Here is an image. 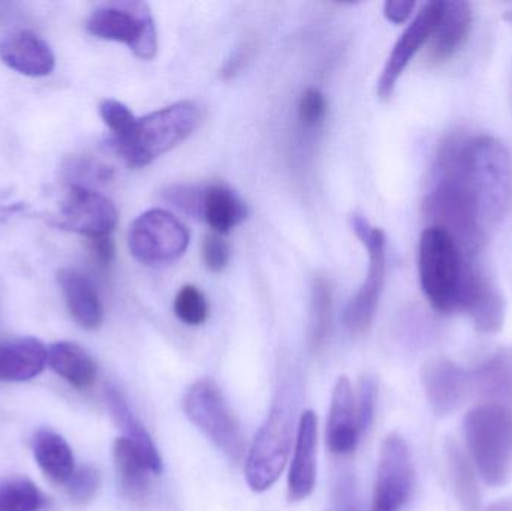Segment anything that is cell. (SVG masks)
<instances>
[{"label":"cell","mask_w":512,"mask_h":511,"mask_svg":"<svg viewBox=\"0 0 512 511\" xmlns=\"http://www.w3.org/2000/svg\"><path fill=\"white\" fill-rule=\"evenodd\" d=\"M33 458L39 470L57 485H66L75 471L74 453L65 438L50 429H41L33 437Z\"/></svg>","instance_id":"24"},{"label":"cell","mask_w":512,"mask_h":511,"mask_svg":"<svg viewBox=\"0 0 512 511\" xmlns=\"http://www.w3.org/2000/svg\"><path fill=\"white\" fill-rule=\"evenodd\" d=\"M439 152L450 159L465 185L484 230L498 225L512 203V158L498 138L450 137Z\"/></svg>","instance_id":"1"},{"label":"cell","mask_w":512,"mask_h":511,"mask_svg":"<svg viewBox=\"0 0 512 511\" xmlns=\"http://www.w3.org/2000/svg\"><path fill=\"white\" fill-rule=\"evenodd\" d=\"M468 258L453 237L441 228L427 227L418 245L421 290L435 311H460Z\"/></svg>","instance_id":"3"},{"label":"cell","mask_w":512,"mask_h":511,"mask_svg":"<svg viewBox=\"0 0 512 511\" xmlns=\"http://www.w3.org/2000/svg\"><path fill=\"white\" fill-rule=\"evenodd\" d=\"M200 122L201 111L195 102H176L140 117L129 140L114 149L129 167H146L191 137Z\"/></svg>","instance_id":"5"},{"label":"cell","mask_w":512,"mask_h":511,"mask_svg":"<svg viewBox=\"0 0 512 511\" xmlns=\"http://www.w3.org/2000/svg\"><path fill=\"white\" fill-rule=\"evenodd\" d=\"M505 18H507V20L512 24V12H510V14H508Z\"/></svg>","instance_id":"42"},{"label":"cell","mask_w":512,"mask_h":511,"mask_svg":"<svg viewBox=\"0 0 512 511\" xmlns=\"http://www.w3.org/2000/svg\"><path fill=\"white\" fill-rule=\"evenodd\" d=\"M189 231L173 213L162 209L144 212L129 228L132 257L146 266H164L179 260L189 246Z\"/></svg>","instance_id":"8"},{"label":"cell","mask_w":512,"mask_h":511,"mask_svg":"<svg viewBox=\"0 0 512 511\" xmlns=\"http://www.w3.org/2000/svg\"><path fill=\"white\" fill-rule=\"evenodd\" d=\"M86 27L96 38L128 45L140 59H153L158 51L155 20L144 2L104 3L90 14Z\"/></svg>","instance_id":"7"},{"label":"cell","mask_w":512,"mask_h":511,"mask_svg":"<svg viewBox=\"0 0 512 511\" xmlns=\"http://www.w3.org/2000/svg\"><path fill=\"white\" fill-rule=\"evenodd\" d=\"M472 392L489 404L512 402V351H501L471 371Z\"/></svg>","instance_id":"23"},{"label":"cell","mask_w":512,"mask_h":511,"mask_svg":"<svg viewBox=\"0 0 512 511\" xmlns=\"http://www.w3.org/2000/svg\"><path fill=\"white\" fill-rule=\"evenodd\" d=\"M44 495L27 479H9L0 483V511H39Z\"/></svg>","instance_id":"29"},{"label":"cell","mask_w":512,"mask_h":511,"mask_svg":"<svg viewBox=\"0 0 512 511\" xmlns=\"http://www.w3.org/2000/svg\"><path fill=\"white\" fill-rule=\"evenodd\" d=\"M231 248L221 234H210L204 239L203 260L207 269L212 272H222L230 263Z\"/></svg>","instance_id":"37"},{"label":"cell","mask_w":512,"mask_h":511,"mask_svg":"<svg viewBox=\"0 0 512 511\" xmlns=\"http://www.w3.org/2000/svg\"><path fill=\"white\" fill-rule=\"evenodd\" d=\"M48 348L36 338H18L0 342V381L24 383L44 372Z\"/></svg>","instance_id":"20"},{"label":"cell","mask_w":512,"mask_h":511,"mask_svg":"<svg viewBox=\"0 0 512 511\" xmlns=\"http://www.w3.org/2000/svg\"><path fill=\"white\" fill-rule=\"evenodd\" d=\"M174 312L182 323L201 326L209 318V303L195 285H185L174 300Z\"/></svg>","instance_id":"31"},{"label":"cell","mask_w":512,"mask_h":511,"mask_svg":"<svg viewBox=\"0 0 512 511\" xmlns=\"http://www.w3.org/2000/svg\"><path fill=\"white\" fill-rule=\"evenodd\" d=\"M204 191L198 186L176 185L165 191V198L182 212L203 218Z\"/></svg>","instance_id":"35"},{"label":"cell","mask_w":512,"mask_h":511,"mask_svg":"<svg viewBox=\"0 0 512 511\" xmlns=\"http://www.w3.org/2000/svg\"><path fill=\"white\" fill-rule=\"evenodd\" d=\"M90 240V251L95 255L96 261L102 267H108L113 263L116 257V246H114L111 236L98 237V239Z\"/></svg>","instance_id":"39"},{"label":"cell","mask_w":512,"mask_h":511,"mask_svg":"<svg viewBox=\"0 0 512 511\" xmlns=\"http://www.w3.org/2000/svg\"><path fill=\"white\" fill-rule=\"evenodd\" d=\"M448 473L457 503L463 511H477L481 504V491L474 467L468 456L454 441L445 443Z\"/></svg>","instance_id":"27"},{"label":"cell","mask_w":512,"mask_h":511,"mask_svg":"<svg viewBox=\"0 0 512 511\" xmlns=\"http://www.w3.org/2000/svg\"><path fill=\"white\" fill-rule=\"evenodd\" d=\"M471 29L472 9L468 2H442L438 24L427 42L430 62L442 63L453 57L465 45Z\"/></svg>","instance_id":"17"},{"label":"cell","mask_w":512,"mask_h":511,"mask_svg":"<svg viewBox=\"0 0 512 511\" xmlns=\"http://www.w3.org/2000/svg\"><path fill=\"white\" fill-rule=\"evenodd\" d=\"M101 486V476L96 468L86 467L75 468L71 479L66 483V492L75 503L84 504L92 500Z\"/></svg>","instance_id":"33"},{"label":"cell","mask_w":512,"mask_h":511,"mask_svg":"<svg viewBox=\"0 0 512 511\" xmlns=\"http://www.w3.org/2000/svg\"><path fill=\"white\" fill-rule=\"evenodd\" d=\"M99 114L113 134V146L126 143L137 126L138 119L131 110L116 99H105L99 105Z\"/></svg>","instance_id":"30"},{"label":"cell","mask_w":512,"mask_h":511,"mask_svg":"<svg viewBox=\"0 0 512 511\" xmlns=\"http://www.w3.org/2000/svg\"><path fill=\"white\" fill-rule=\"evenodd\" d=\"M417 3L411 0H390L384 5V15L394 24H402L409 20Z\"/></svg>","instance_id":"38"},{"label":"cell","mask_w":512,"mask_h":511,"mask_svg":"<svg viewBox=\"0 0 512 511\" xmlns=\"http://www.w3.org/2000/svg\"><path fill=\"white\" fill-rule=\"evenodd\" d=\"M107 404L114 422L123 432V438H126L138 450L141 458L149 467L150 473H161L162 458L159 455L158 447L153 443L152 437L144 428L143 423L134 416L122 393L117 392L116 389H108Z\"/></svg>","instance_id":"22"},{"label":"cell","mask_w":512,"mask_h":511,"mask_svg":"<svg viewBox=\"0 0 512 511\" xmlns=\"http://www.w3.org/2000/svg\"><path fill=\"white\" fill-rule=\"evenodd\" d=\"M361 434L355 417V396L348 377L342 375L334 384L330 416L327 425V444L334 455L354 452Z\"/></svg>","instance_id":"18"},{"label":"cell","mask_w":512,"mask_h":511,"mask_svg":"<svg viewBox=\"0 0 512 511\" xmlns=\"http://www.w3.org/2000/svg\"><path fill=\"white\" fill-rule=\"evenodd\" d=\"M442 0L427 2L418 12L417 17L406 27L399 41L391 51L390 57L382 69L381 78L378 81V95L381 99H388L396 89L397 81L402 77L403 71L409 65L415 54L423 45L429 42L439 15H441Z\"/></svg>","instance_id":"12"},{"label":"cell","mask_w":512,"mask_h":511,"mask_svg":"<svg viewBox=\"0 0 512 511\" xmlns=\"http://www.w3.org/2000/svg\"><path fill=\"white\" fill-rule=\"evenodd\" d=\"M48 366L78 390L95 384L98 366L89 353L74 342H56L48 348Z\"/></svg>","instance_id":"21"},{"label":"cell","mask_w":512,"mask_h":511,"mask_svg":"<svg viewBox=\"0 0 512 511\" xmlns=\"http://www.w3.org/2000/svg\"><path fill=\"white\" fill-rule=\"evenodd\" d=\"M57 284L62 290L69 315L78 326L86 330L101 327L104 308L92 279L75 269H60Z\"/></svg>","instance_id":"19"},{"label":"cell","mask_w":512,"mask_h":511,"mask_svg":"<svg viewBox=\"0 0 512 511\" xmlns=\"http://www.w3.org/2000/svg\"><path fill=\"white\" fill-rule=\"evenodd\" d=\"M331 312H333V296L327 279L318 278L312 288V326H310V348L315 353L327 344L331 330Z\"/></svg>","instance_id":"28"},{"label":"cell","mask_w":512,"mask_h":511,"mask_svg":"<svg viewBox=\"0 0 512 511\" xmlns=\"http://www.w3.org/2000/svg\"><path fill=\"white\" fill-rule=\"evenodd\" d=\"M415 471L408 444L399 434L385 437L379 453L370 511H400L411 498Z\"/></svg>","instance_id":"10"},{"label":"cell","mask_w":512,"mask_h":511,"mask_svg":"<svg viewBox=\"0 0 512 511\" xmlns=\"http://www.w3.org/2000/svg\"><path fill=\"white\" fill-rule=\"evenodd\" d=\"M352 230L369 251V270L366 282L349 302L345 312V324L349 332L363 333L369 329L378 309L379 299L384 290L385 269H387V236L381 228L373 227L363 216L354 215Z\"/></svg>","instance_id":"9"},{"label":"cell","mask_w":512,"mask_h":511,"mask_svg":"<svg viewBox=\"0 0 512 511\" xmlns=\"http://www.w3.org/2000/svg\"><path fill=\"white\" fill-rule=\"evenodd\" d=\"M0 60L26 77H48L56 68L50 45L30 30H20L0 41Z\"/></svg>","instance_id":"16"},{"label":"cell","mask_w":512,"mask_h":511,"mask_svg":"<svg viewBox=\"0 0 512 511\" xmlns=\"http://www.w3.org/2000/svg\"><path fill=\"white\" fill-rule=\"evenodd\" d=\"M376 399H378V386L375 378L361 377L358 383L357 396H355V417L360 434H366L375 419Z\"/></svg>","instance_id":"32"},{"label":"cell","mask_w":512,"mask_h":511,"mask_svg":"<svg viewBox=\"0 0 512 511\" xmlns=\"http://www.w3.org/2000/svg\"><path fill=\"white\" fill-rule=\"evenodd\" d=\"M119 222V210L110 198L84 185L69 186L57 225L87 239L110 236Z\"/></svg>","instance_id":"11"},{"label":"cell","mask_w":512,"mask_h":511,"mask_svg":"<svg viewBox=\"0 0 512 511\" xmlns=\"http://www.w3.org/2000/svg\"><path fill=\"white\" fill-rule=\"evenodd\" d=\"M421 384L430 407L438 416H448L474 395L471 371L447 357H433L424 363Z\"/></svg>","instance_id":"13"},{"label":"cell","mask_w":512,"mask_h":511,"mask_svg":"<svg viewBox=\"0 0 512 511\" xmlns=\"http://www.w3.org/2000/svg\"><path fill=\"white\" fill-rule=\"evenodd\" d=\"M246 215V204L228 186L213 185L204 191L203 218L216 234L230 233Z\"/></svg>","instance_id":"25"},{"label":"cell","mask_w":512,"mask_h":511,"mask_svg":"<svg viewBox=\"0 0 512 511\" xmlns=\"http://www.w3.org/2000/svg\"><path fill=\"white\" fill-rule=\"evenodd\" d=\"M460 311L471 317L481 333H498L504 326L505 300L495 282L474 263L468 264Z\"/></svg>","instance_id":"14"},{"label":"cell","mask_w":512,"mask_h":511,"mask_svg":"<svg viewBox=\"0 0 512 511\" xmlns=\"http://www.w3.org/2000/svg\"><path fill=\"white\" fill-rule=\"evenodd\" d=\"M183 410L188 419L230 461L236 464L242 462L245 456V437L224 393L215 381H195L183 398Z\"/></svg>","instance_id":"6"},{"label":"cell","mask_w":512,"mask_h":511,"mask_svg":"<svg viewBox=\"0 0 512 511\" xmlns=\"http://www.w3.org/2000/svg\"><path fill=\"white\" fill-rule=\"evenodd\" d=\"M114 465L120 488L129 500L140 501L149 492V467L126 438H117L113 447Z\"/></svg>","instance_id":"26"},{"label":"cell","mask_w":512,"mask_h":511,"mask_svg":"<svg viewBox=\"0 0 512 511\" xmlns=\"http://www.w3.org/2000/svg\"><path fill=\"white\" fill-rule=\"evenodd\" d=\"M316 447H318V419L307 410L298 420L294 458L288 474V498L292 503L306 500L316 486Z\"/></svg>","instance_id":"15"},{"label":"cell","mask_w":512,"mask_h":511,"mask_svg":"<svg viewBox=\"0 0 512 511\" xmlns=\"http://www.w3.org/2000/svg\"><path fill=\"white\" fill-rule=\"evenodd\" d=\"M248 53L249 47L246 45L245 48H242V50H240L239 53H237L236 56H234L233 59L225 65L222 75H224L225 78H230L233 77L234 74H237V71L242 68L243 63L248 59Z\"/></svg>","instance_id":"40"},{"label":"cell","mask_w":512,"mask_h":511,"mask_svg":"<svg viewBox=\"0 0 512 511\" xmlns=\"http://www.w3.org/2000/svg\"><path fill=\"white\" fill-rule=\"evenodd\" d=\"M471 458L486 485L499 488L512 474V410L508 405L483 402L463 420Z\"/></svg>","instance_id":"4"},{"label":"cell","mask_w":512,"mask_h":511,"mask_svg":"<svg viewBox=\"0 0 512 511\" xmlns=\"http://www.w3.org/2000/svg\"><path fill=\"white\" fill-rule=\"evenodd\" d=\"M297 384L283 381L270 413L256 434L245 461V477L254 492H265L279 480L288 462L297 413Z\"/></svg>","instance_id":"2"},{"label":"cell","mask_w":512,"mask_h":511,"mask_svg":"<svg viewBox=\"0 0 512 511\" xmlns=\"http://www.w3.org/2000/svg\"><path fill=\"white\" fill-rule=\"evenodd\" d=\"M327 114V99L318 89L304 90L298 102V119L306 128H315Z\"/></svg>","instance_id":"36"},{"label":"cell","mask_w":512,"mask_h":511,"mask_svg":"<svg viewBox=\"0 0 512 511\" xmlns=\"http://www.w3.org/2000/svg\"><path fill=\"white\" fill-rule=\"evenodd\" d=\"M328 511H363L358 497L357 483L351 474H343L331 489Z\"/></svg>","instance_id":"34"},{"label":"cell","mask_w":512,"mask_h":511,"mask_svg":"<svg viewBox=\"0 0 512 511\" xmlns=\"http://www.w3.org/2000/svg\"><path fill=\"white\" fill-rule=\"evenodd\" d=\"M484 511H512V498L496 501L489 509Z\"/></svg>","instance_id":"41"}]
</instances>
